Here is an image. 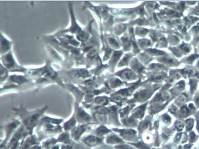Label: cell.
<instances>
[{"label":"cell","instance_id":"52a82bcc","mask_svg":"<svg viewBox=\"0 0 199 149\" xmlns=\"http://www.w3.org/2000/svg\"><path fill=\"white\" fill-rule=\"evenodd\" d=\"M109 130L107 129L106 127L104 126H100L99 128H98L97 129H96L95 131H93V133L94 132L96 135L98 136H102L104 135L105 134H106L109 132Z\"/></svg>","mask_w":199,"mask_h":149},{"label":"cell","instance_id":"30bf717a","mask_svg":"<svg viewBox=\"0 0 199 149\" xmlns=\"http://www.w3.org/2000/svg\"><path fill=\"white\" fill-rule=\"evenodd\" d=\"M60 149H74L73 142L71 144L62 143V145L60 146Z\"/></svg>","mask_w":199,"mask_h":149},{"label":"cell","instance_id":"7c38bea8","mask_svg":"<svg viewBox=\"0 0 199 149\" xmlns=\"http://www.w3.org/2000/svg\"><path fill=\"white\" fill-rule=\"evenodd\" d=\"M50 149H60V146L59 145H56Z\"/></svg>","mask_w":199,"mask_h":149},{"label":"cell","instance_id":"9c48e42d","mask_svg":"<svg viewBox=\"0 0 199 149\" xmlns=\"http://www.w3.org/2000/svg\"><path fill=\"white\" fill-rule=\"evenodd\" d=\"M74 149H90L89 147L85 145L83 143H76L75 141H73Z\"/></svg>","mask_w":199,"mask_h":149},{"label":"cell","instance_id":"6da1fadb","mask_svg":"<svg viewBox=\"0 0 199 149\" xmlns=\"http://www.w3.org/2000/svg\"><path fill=\"white\" fill-rule=\"evenodd\" d=\"M37 127L39 141L47 137H52V136L60 133L62 131V127L60 125L52 123H39Z\"/></svg>","mask_w":199,"mask_h":149},{"label":"cell","instance_id":"3957f363","mask_svg":"<svg viewBox=\"0 0 199 149\" xmlns=\"http://www.w3.org/2000/svg\"><path fill=\"white\" fill-rule=\"evenodd\" d=\"M80 141L81 143L87 147H92L102 143V140L100 137H97L95 135H89L81 137Z\"/></svg>","mask_w":199,"mask_h":149},{"label":"cell","instance_id":"277c9868","mask_svg":"<svg viewBox=\"0 0 199 149\" xmlns=\"http://www.w3.org/2000/svg\"><path fill=\"white\" fill-rule=\"evenodd\" d=\"M58 142V139L53 137H50L49 139L43 141L41 147L42 149H50L53 147L54 146L56 145Z\"/></svg>","mask_w":199,"mask_h":149},{"label":"cell","instance_id":"5b68a950","mask_svg":"<svg viewBox=\"0 0 199 149\" xmlns=\"http://www.w3.org/2000/svg\"><path fill=\"white\" fill-rule=\"evenodd\" d=\"M71 137L70 134L67 131H66L60 133L58 138V142L62 143L64 144H71L73 142L71 141Z\"/></svg>","mask_w":199,"mask_h":149},{"label":"cell","instance_id":"7a4b0ae2","mask_svg":"<svg viewBox=\"0 0 199 149\" xmlns=\"http://www.w3.org/2000/svg\"><path fill=\"white\" fill-rule=\"evenodd\" d=\"M89 129L88 124H83L75 126V128L71 130V137L74 141H78L80 140L81 136L83 133L87 132Z\"/></svg>","mask_w":199,"mask_h":149},{"label":"cell","instance_id":"8992f818","mask_svg":"<svg viewBox=\"0 0 199 149\" xmlns=\"http://www.w3.org/2000/svg\"><path fill=\"white\" fill-rule=\"evenodd\" d=\"M76 120H75L74 117H73L69 121L64 123L63 125V128L64 131H68L72 130L76 126Z\"/></svg>","mask_w":199,"mask_h":149},{"label":"cell","instance_id":"ba28073f","mask_svg":"<svg viewBox=\"0 0 199 149\" xmlns=\"http://www.w3.org/2000/svg\"><path fill=\"white\" fill-rule=\"evenodd\" d=\"M120 141L121 140L116 136H110L107 139V142L109 143H116Z\"/></svg>","mask_w":199,"mask_h":149},{"label":"cell","instance_id":"4fadbf2b","mask_svg":"<svg viewBox=\"0 0 199 149\" xmlns=\"http://www.w3.org/2000/svg\"><path fill=\"white\" fill-rule=\"evenodd\" d=\"M105 149V148H97V149Z\"/></svg>","mask_w":199,"mask_h":149},{"label":"cell","instance_id":"8fae6325","mask_svg":"<svg viewBox=\"0 0 199 149\" xmlns=\"http://www.w3.org/2000/svg\"><path fill=\"white\" fill-rule=\"evenodd\" d=\"M29 149H42V148L41 146L39 145V144H37L36 145L33 146Z\"/></svg>","mask_w":199,"mask_h":149}]
</instances>
